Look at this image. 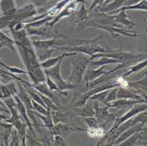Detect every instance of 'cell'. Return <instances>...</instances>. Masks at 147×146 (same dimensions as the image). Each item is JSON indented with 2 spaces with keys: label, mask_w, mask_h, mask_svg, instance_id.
I'll list each match as a JSON object with an SVG mask.
<instances>
[{
  "label": "cell",
  "mask_w": 147,
  "mask_h": 146,
  "mask_svg": "<svg viewBox=\"0 0 147 146\" xmlns=\"http://www.w3.org/2000/svg\"><path fill=\"white\" fill-rule=\"evenodd\" d=\"M10 31L21 60L26 69V73L32 80V84L45 82L46 76L44 70L41 67V63L38 60L35 48L33 46L32 41L28 37L26 29Z\"/></svg>",
  "instance_id": "6da1fadb"
},
{
  "label": "cell",
  "mask_w": 147,
  "mask_h": 146,
  "mask_svg": "<svg viewBox=\"0 0 147 146\" xmlns=\"http://www.w3.org/2000/svg\"><path fill=\"white\" fill-rule=\"evenodd\" d=\"M120 48L119 49H109L103 53H97V54L92 55L90 57L91 60H95L96 58L100 57H109L118 61L120 63H130L134 64L138 62L146 59V54L144 53H138L135 51H123L122 48V42L119 40Z\"/></svg>",
  "instance_id": "7a4b0ae2"
},
{
  "label": "cell",
  "mask_w": 147,
  "mask_h": 146,
  "mask_svg": "<svg viewBox=\"0 0 147 146\" xmlns=\"http://www.w3.org/2000/svg\"><path fill=\"white\" fill-rule=\"evenodd\" d=\"M36 13V9L32 4H30L22 8H18L14 14L3 15L0 17V31L9 28L10 26L15 25L19 22H23L25 20L34 16Z\"/></svg>",
  "instance_id": "3957f363"
},
{
  "label": "cell",
  "mask_w": 147,
  "mask_h": 146,
  "mask_svg": "<svg viewBox=\"0 0 147 146\" xmlns=\"http://www.w3.org/2000/svg\"><path fill=\"white\" fill-rule=\"evenodd\" d=\"M91 61L92 60L88 56H79V54L74 56V58H72L71 61V74L66 81L71 84L80 85V84L83 82V76Z\"/></svg>",
  "instance_id": "277c9868"
},
{
  "label": "cell",
  "mask_w": 147,
  "mask_h": 146,
  "mask_svg": "<svg viewBox=\"0 0 147 146\" xmlns=\"http://www.w3.org/2000/svg\"><path fill=\"white\" fill-rule=\"evenodd\" d=\"M102 35H100L95 38L89 39V41L83 45L75 47H62L57 48V51L61 50L63 52H76L78 54H85L86 56L92 57V55L97 54V53H103L108 50L107 48L101 47L100 43H98V42L100 41Z\"/></svg>",
  "instance_id": "5b68a950"
},
{
  "label": "cell",
  "mask_w": 147,
  "mask_h": 146,
  "mask_svg": "<svg viewBox=\"0 0 147 146\" xmlns=\"http://www.w3.org/2000/svg\"><path fill=\"white\" fill-rule=\"evenodd\" d=\"M62 62H63V60H60L55 66H53V67L49 68V69H44L45 75L49 77V78L57 85V87L61 91H70V90H73L78 87H80V85L71 84L66 80H64V79L62 77V76H61Z\"/></svg>",
  "instance_id": "8992f818"
},
{
  "label": "cell",
  "mask_w": 147,
  "mask_h": 146,
  "mask_svg": "<svg viewBox=\"0 0 147 146\" xmlns=\"http://www.w3.org/2000/svg\"><path fill=\"white\" fill-rule=\"evenodd\" d=\"M28 36L37 35L45 39H55V38H63L65 35L60 34L56 26H42L38 28H25Z\"/></svg>",
  "instance_id": "52a82bcc"
},
{
  "label": "cell",
  "mask_w": 147,
  "mask_h": 146,
  "mask_svg": "<svg viewBox=\"0 0 147 146\" xmlns=\"http://www.w3.org/2000/svg\"><path fill=\"white\" fill-rule=\"evenodd\" d=\"M87 26L107 31L108 33H109L114 38H118V36L120 34L132 37V38H136V37L139 36V34L138 32L133 31L131 29L125 28H117V26H102V25L96 24V23H90V22L87 23Z\"/></svg>",
  "instance_id": "ba28073f"
},
{
  "label": "cell",
  "mask_w": 147,
  "mask_h": 146,
  "mask_svg": "<svg viewBox=\"0 0 147 146\" xmlns=\"http://www.w3.org/2000/svg\"><path fill=\"white\" fill-rule=\"evenodd\" d=\"M70 123H57L54 124L53 128L49 129V133L52 136H59L64 139L68 137L72 133H77V132H86V129L79 128V127H74Z\"/></svg>",
  "instance_id": "9c48e42d"
},
{
  "label": "cell",
  "mask_w": 147,
  "mask_h": 146,
  "mask_svg": "<svg viewBox=\"0 0 147 146\" xmlns=\"http://www.w3.org/2000/svg\"><path fill=\"white\" fill-rule=\"evenodd\" d=\"M146 109H147V105H146V103H138V104L134 105L126 113H124L121 116L116 117L115 122H114V123H113V125H112V127L110 129H115V127H117L120 124L123 123L124 122L129 120V119H131L132 117L136 116L137 114H140L142 112L146 111Z\"/></svg>",
  "instance_id": "30bf717a"
},
{
  "label": "cell",
  "mask_w": 147,
  "mask_h": 146,
  "mask_svg": "<svg viewBox=\"0 0 147 146\" xmlns=\"http://www.w3.org/2000/svg\"><path fill=\"white\" fill-rule=\"evenodd\" d=\"M75 115H77V114L71 109H70L68 108L63 110L51 111V117H52L53 123L54 124H57L59 122H62V123L72 122Z\"/></svg>",
  "instance_id": "8fae6325"
},
{
  "label": "cell",
  "mask_w": 147,
  "mask_h": 146,
  "mask_svg": "<svg viewBox=\"0 0 147 146\" xmlns=\"http://www.w3.org/2000/svg\"><path fill=\"white\" fill-rule=\"evenodd\" d=\"M4 122L11 124L12 127L18 131V133L20 134V136L22 138L25 137L28 127H26V124L25 123V122L22 119V117L20 116V113L11 114V116H9L7 119H5Z\"/></svg>",
  "instance_id": "7c38bea8"
},
{
  "label": "cell",
  "mask_w": 147,
  "mask_h": 146,
  "mask_svg": "<svg viewBox=\"0 0 147 146\" xmlns=\"http://www.w3.org/2000/svg\"><path fill=\"white\" fill-rule=\"evenodd\" d=\"M32 85H33V87L35 90H37L40 92V94H42L44 96L49 98L53 102L55 103V105L57 106L58 108H60L62 109H66V108H67L63 107V106L60 104V102H59V96L60 95L58 94H56V92L50 91L49 89V87L47 86L45 82H43V83H37V84H32Z\"/></svg>",
  "instance_id": "4fadbf2b"
},
{
  "label": "cell",
  "mask_w": 147,
  "mask_h": 146,
  "mask_svg": "<svg viewBox=\"0 0 147 146\" xmlns=\"http://www.w3.org/2000/svg\"><path fill=\"white\" fill-rule=\"evenodd\" d=\"M77 19L75 20L76 24V29L78 32L86 28H87V23H88V19H89V11L86 9L85 4H82L78 11L76 12Z\"/></svg>",
  "instance_id": "5bb4252c"
},
{
  "label": "cell",
  "mask_w": 147,
  "mask_h": 146,
  "mask_svg": "<svg viewBox=\"0 0 147 146\" xmlns=\"http://www.w3.org/2000/svg\"><path fill=\"white\" fill-rule=\"evenodd\" d=\"M110 16V19L115 23L120 26H122L123 28L131 29L136 26V23L134 21H132L129 20L128 15L126 13V11H120L119 12L115 13V14H109Z\"/></svg>",
  "instance_id": "9a60e30c"
},
{
  "label": "cell",
  "mask_w": 147,
  "mask_h": 146,
  "mask_svg": "<svg viewBox=\"0 0 147 146\" xmlns=\"http://www.w3.org/2000/svg\"><path fill=\"white\" fill-rule=\"evenodd\" d=\"M138 103H146V100H116L108 105H106L109 108H115L116 110L124 111L126 109L131 108L133 106Z\"/></svg>",
  "instance_id": "2e32d148"
},
{
  "label": "cell",
  "mask_w": 147,
  "mask_h": 146,
  "mask_svg": "<svg viewBox=\"0 0 147 146\" xmlns=\"http://www.w3.org/2000/svg\"><path fill=\"white\" fill-rule=\"evenodd\" d=\"M116 99L117 100L123 99V100H146L138 92L129 87H118Z\"/></svg>",
  "instance_id": "e0dca14e"
},
{
  "label": "cell",
  "mask_w": 147,
  "mask_h": 146,
  "mask_svg": "<svg viewBox=\"0 0 147 146\" xmlns=\"http://www.w3.org/2000/svg\"><path fill=\"white\" fill-rule=\"evenodd\" d=\"M108 67V65H105V66H100V67L97 68V69H86L84 76H83V82L85 84V86L86 87L87 85L95 80V79L99 78L100 77H101L102 75H104L106 73L105 69Z\"/></svg>",
  "instance_id": "ac0fdd59"
},
{
  "label": "cell",
  "mask_w": 147,
  "mask_h": 146,
  "mask_svg": "<svg viewBox=\"0 0 147 146\" xmlns=\"http://www.w3.org/2000/svg\"><path fill=\"white\" fill-rule=\"evenodd\" d=\"M78 53L76 52H63L62 51V54L57 57H50L47 60H45L44 62L41 63V67L44 70V69H49L51 68L53 66H55L60 60H63L64 57H74L77 56Z\"/></svg>",
  "instance_id": "d6986e66"
},
{
  "label": "cell",
  "mask_w": 147,
  "mask_h": 146,
  "mask_svg": "<svg viewBox=\"0 0 147 146\" xmlns=\"http://www.w3.org/2000/svg\"><path fill=\"white\" fill-rule=\"evenodd\" d=\"M89 103L86 102V104H85L82 107L79 108H71L70 109H71L77 115L80 116V117H92L94 116L95 114V111L94 108H93V106L91 102V100Z\"/></svg>",
  "instance_id": "ffe728a7"
},
{
  "label": "cell",
  "mask_w": 147,
  "mask_h": 146,
  "mask_svg": "<svg viewBox=\"0 0 147 146\" xmlns=\"http://www.w3.org/2000/svg\"><path fill=\"white\" fill-rule=\"evenodd\" d=\"M60 0H31L32 5L35 9H37V12H42V14L54 6Z\"/></svg>",
  "instance_id": "44dd1931"
},
{
  "label": "cell",
  "mask_w": 147,
  "mask_h": 146,
  "mask_svg": "<svg viewBox=\"0 0 147 146\" xmlns=\"http://www.w3.org/2000/svg\"><path fill=\"white\" fill-rule=\"evenodd\" d=\"M146 80H147V78H146V74H145V76L142 79H139V80H137V81L128 82L127 87L135 90L144 99L146 100V82H147Z\"/></svg>",
  "instance_id": "7402d4cb"
},
{
  "label": "cell",
  "mask_w": 147,
  "mask_h": 146,
  "mask_svg": "<svg viewBox=\"0 0 147 146\" xmlns=\"http://www.w3.org/2000/svg\"><path fill=\"white\" fill-rule=\"evenodd\" d=\"M0 8L3 15L14 14L18 9L15 5V0H0Z\"/></svg>",
  "instance_id": "603a6c76"
},
{
  "label": "cell",
  "mask_w": 147,
  "mask_h": 146,
  "mask_svg": "<svg viewBox=\"0 0 147 146\" xmlns=\"http://www.w3.org/2000/svg\"><path fill=\"white\" fill-rule=\"evenodd\" d=\"M3 48H7L11 49L13 52L16 53V46L15 42L13 41V39L7 36L5 33L0 31V49Z\"/></svg>",
  "instance_id": "cb8c5ba5"
},
{
  "label": "cell",
  "mask_w": 147,
  "mask_h": 146,
  "mask_svg": "<svg viewBox=\"0 0 147 146\" xmlns=\"http://www.w3.org/2000/svg\"><path fill=\"white\" fill-rule=\"evenodd\" d=\"M146 134V130H144V131H140V132H138V133L132 135L131 137H129V138H127L126 140L123 141L122 143H120L116 145H114V146H135V144L138 143V141L143 137H144V136Z\"/></svg>",
  "instance_id": "d4e9b609"
},
{
  "label": "cell",
  "mask_w": 147,
  "mask_h": 146,
  "mask_svg": "<svg viewBox=\"0 0 147 146\" xmlns=\"http://www.w3.org/2000/svg\"><path fill=\"white\" fill-rule=\"evenodd\" d=\"M24 139L26 146H44V144L39 139L37 135L32 133L28 129H26V133Z\"/></svg>",
  "instance_id": "484cf974"
},
{
  "label": "cell",
  "mask_w": 147,
  "mask_h": 146,
  "mask_svg": "<svg viewBox=\"0 0 147 146\" xmlns=\"http://www.w3.org/2000/svg\"><path fill=\"white\" fill-rule=\"evenodd\" d=\"M119 64L120 63L115 59H112V58H109V57H100L99 60H92L88 66L89 68L91 69H94V68H97V67H100V66H105V65H109V64Z\"/></svg>",
  "instance_id": "4316f807"
},
{
  "label": "cell",
  "mask_w": 147,
  "mask_h": 146,
  "mask_svg": "<svg viewBox=\"0 0 147 146\" xmlns=\"http://www.w3.org/2000/svg\"><path fill=\"white\" fill-rule=\"evenodd\" d=\"M146 65H147V61H146V59L142 60V61H140V62H138V63H134V64H132L131 66H129V67L128 68V70L123 74L122 77H129V76H130V75H132V74H134L135 72H138V71H140L141 70L146 68Z\"/></svg>",
  "instance_id": "83f0119b"
},
{
  "label": "cell",
  "mask_w": 147,
  "mask_h": 146,
  "mask_svg": "<svg viewBox=\"0 0 147 146\" xmlns=\"http://www.w3.org/2000/svg\"><path fill=\"white\" fill-rule=\"evenodd\" d=\"M128 10H131V11H146L147 10V1L146 0H142L139 3H137L135 5H132L129 6H123L122 8L118 9L117 11L110 13V15L112 14H115V13L119 12L120 11H128Z\"/></svg>",
  "instance_id": "f1b7e54d"
},
{
  "label": "cell",
  "mask_w": 147,
  "mask_h": 146,
  "mask_svg": "<svg viewBox=\"0 0 147 146\" xmlns=\"http://www.w3.org/2000/svg\"><path fill=\"white\" fill-rule=\"evenodd\" d=\"M56 51V49L53 48H35L36 55L40 63L44 62L45 60L50 58L51 55Z\"/></svg>",
  "instance_id": "f546056e"
},
{
  "label": "cell",
  "mask_w": 147,
  "mask_h": 146,
  "mask_svg": "<svg viewBox=\"0 0 147 146\" xmlns=\"http://www.w3.org/2000/svg\"><path fill=\"white\" fill-rule=\"evenodd\" d=\"M45 76H46V75H45ZM45 83H46L47 86L49 87V89L50 91H52V92H56V94H58L59 95L64 96V97H67V96L69 95L68 91H61V90L57 87V85L54 82H53V81L51 80V79L49 78V77H48V76H46Z\"/></svg>",
  "instance_id": "4dcf8cb0"
},
{
  "label": "cell",
  "mask_w": 147,
  "mask_h": 146,
  "mask_svg": "<svg viewBox=\"0 0 147 146\" xmlns=\"http://www.w3.org/2000/svg\"><path fill=\"white\" fill-rule=\"evenodd\" d=\"M34 114L40 119V120L42 122V125L44 126V128H46L48 129H50L51 128H53L54 123H53V120H52V117H51V111L45 115L41 114L39 113H36L35 111H34Z\"/></svg>",
  "instance_id": "1f68e13d"
},
{
  "label": "cell",
  "mask_w": 147,
  "mask_h": 146,
  "mask_svg": "<svg viewBox=\"0 0 147 146\" xmlns=\"http://www.w3.org/2000/svg\"><path fill=\"white\" fill-rule=\"evenodd\" d=\"M22 139L23 138L20 136L18 131L14 128H12L11 138H10V141H9V143L7 146H23Z\"/></svg>",
  "instance_id": "d6a6232c"
},
{
  "label": "cell",
  "mask_w": 147,
  "mask_h": 146,
  "mask_svg": "<svg viewBox=\"0 0 147 146\" xmlns=\"http://www.w3.org/2000/svg\"><path fill=\"white\" fill-rule=\"evenodd\" d=\"M81 118H82V120L85 122V123L87 125L88 129H100V123H99L97 119L95 118V116H92V117H81Z\"/></svg>",
  "instance_id": "836d02e7"
},
{
  "label": "cell",
  "mask_w": 147,
  "mask_h": 146,
  "mask_svg": "<svg viewBox=\"0 0 147 146\" xmlns=\"http://www.w3.org/2000/svg\"><path fill=\"white\" fill-rule=\"evenodd\" d=\"M117 89L118 87H115V88H112V89H109L108 91V94H107V97H106V100H105V102L104 104L105 105H108L115 100H116V94H117Z\"/></svg>",
  "instance_id": "e575fe53"
},
{
  "label": "cell",
  "mask_w": 147,
  "mask_h": 146,
  "mask_svg": "<svg viewBox=\"0 0 147 146\" xmlns=\"http://www.w3.org/2000/svg\"><path fill=\"white\" fill-rule=\"evenodd\" d=\"M108 91L109 90H105V91H102V92H98V94L92 95L89 99V100H96V101H99V102L104 104L105 100H106V97H107V94H108Z\"/></svg>",
  "instance_id": "d590c367"
},
{
  "label": "cell",
  "mask_w": 147,
  "mask_h": 146,
  "mask_svg": "<svg viewBox=\"0 0 147 146\" xmlns=\"http://www.w3.org/2000/svg\"><path fill=\"white\" fill-rule=\"evenodd\" d=\"M32 104H33V108H34V111H35L36 113H39V114H47L48 113L50 112L49 109H47L46 108H44L43 106L42 105H40L39 103L35 102L34 100H32Z\"/></svg>",
  "instance_id": "8d00e7d4"
},
{
  "label": "cell",
  "mask_w": 147,
  "mask_h": 146,
  "mask_svg": "<svg viewBox=\"0 0 147 146\" xmlns=\"http://www.w3.org/2000/svg\"><path fill=\"white\" fill-rule=\"evenodd\" d=\"M53 146H69L66 139L59 137V136H53L52 137Z\"/></svg>",
  "instance_id": "74e56055"
},
{
  "label": "cell",
  "mask_w": 147,
  "mask_h": 146,
  "mask_svg": "<svg viewBox=\"0 0 147 146\" xmlns=\"http://www.w3.org/2000/svg\"><path fill=\"white\" fill-rule=\"evenodd\" d=\"M106 1H107V0H93L92 5H91V6H90V8H89V10H88V11L90 12V11H93L94 9L97 10V9L100 8L104 5V3Z\"/></svg>",
  "instance_id": "f35d334b"
},
{
  "label": "cell",
  "mask_w": 147,
  "mask_h": 146,
  "mask_svg": "<svg viewBox=\"0 0 147 146\" xmlns=\"http://www.w3.org/2000/svg\"><path fill=\"white\" fill-rule=\"evenodd\" d=\"M142 0H125L124 2V6H129L132 5H135L137 3H139Z\"/></svg>",
  "instance_id": "ab89813d"
},
{
  "label": "cell",
  "mask_w": 147,
  "mask_h": 146,
  "mask_svg": "<svg viewBox=\"0 0 147 146\" xmlns=\"http://www.w3.org/2000/svg\"><path fill=\"white\" fill-rule=\"evenodd\" d=\"M0 146H1V139H0Z\"/></svg>",
  "instance_id": "60d3db41"
},
{
  "label": "cell",
  "mask_w": 147,
  "mask_h": 146,
  "mask_svg": "<svg viewBox=\"0 0 147 146\" xmlns=\"http://www.w3.org/2000/svg\"><path fill=\"white\" fill-rule=\"evenodd\" d=\"M143 146H146V145H143Z\"/></svg>",
  "instance_id": "b9f144b4"
}]
</instances>
